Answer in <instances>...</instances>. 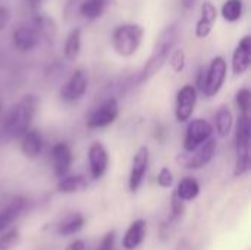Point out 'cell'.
<instances>
[{
	"label": "cell",
	"mask_w": 251,
	"mask_h": 250,
	"mask_svg": "<svg viewBox=\"0 0 251 250\" xmlns=\"http://www.w3.org/2000/svg\"><path fill=\"white\" fill-rule=\"evenodd\" d=\"M178 25L176 24H171L169 27H166L160 37L156 40V44L151 50V55L149 57V60L146 62L140 77H138V83H146L149 81L151 77H154L162 68L163 65L168 62L175 44H176V40H178Z\"/></svg>",
	"instance_id": "6da1fadb"
},
{
	"label": "cell",
	"mask_w": 251,
	"mask_h": 250,
	"mask_svg": "<svg viewBox=\"0 0 251 250\" xmlns=\"http://www.w3.org/2000/svg\"><path fill=\"white\" fill-rule=\"evenodd\" d=\"M37 105H38V99L34 94L24 96L4 115L3 131L9 137L21 139L31 128V122L37 112Z\"/></svg>",
	"instance_id": "7a4b0ae2"
},
{
	"label": "cell",
	"mask_w": 251,
	"mask_h": 250,
	"mask_svg": "<svg viewBox=\"0 0 251 250\" xmlns=\"http://www.w3.org/2000/svg\"><path fill=\"white\" fill-rule=\"evenodd\" d=\"M250 141L251 127L250 113H240L235 127V168L237 178L246 175L250 169Z\"/></svg>",
	"instance_id": "3957f363"
},
{
	"label": "cell",
	"mask_w": 251,
	"mask_h": 250,
	"mask_svg": "<svg viewBox=\"0 0 251 250\" xmlns=\"http://www.w3.org/2000/svg\"><path fill=\"white\" fill-rule=\"evenodd\" d=\"M144 38V29L138 24H124L113 29L112 46L122 57L134 56Z\"/></svg>",
	"instance_id": "277c9868"
},
{
	"label": "cell",
	"mask_w": 251,
	"mask_h": 250,
	"mask_svg": "<svg viewBox=\"0 0 251 250\" xmlns=\"http://www.w3.org/2000/svg\"><path fill=\"white\" fill-rule=\"evenodd\" d=\"M215 133L213 125L206 121V119H193L185 131V137H184V150L185 153H191L196 149H199L201 144H204L207 140L212 139Z\"/></svg>",
	"instance_id": "5b68a950"
},
{
	"label": "cell",
	"mask_w": 251,
	"mask_h": 250,
	"mask_svg": "<svg viewBox=\"0 0 251 250\" xmlns=\"http://www.w3.org/2000/svg\"><path fill=\"white\" fill-rule=\"evenodd\" d=\"M216 147H218V141H216V139L212 137L210 140H207L204 144H201L194 152L179 155L176 158V162L187 169H201L207 164H210V161L213 159V156L216 153Z\"/></svg>",
	"instance_id": "8992f818"
},
{
	"label": "cell",
	"mask_w": 251,
	"mask_h": 250,
	"mask_svg": "<svg viewBox=\"0 0 251 250\" xmlns=\"http://www.w3.org/2000/svg\"><path fill=\"white\" fill-rule=\"evenodd\" d=\"M118 116H119V103L115 97H110L90 112L85 124L91 130L104 128L112 125L118 119Z\"/></svg>",
	"instance_id": "52a82bcc"
},
{
	"label": "cell",
	"mask_w": 251,
	"mask_h": 250,
	"mask_svg": "<svg viewBox=\"0 0 251 250\" xmlns=\"http://www.w3.org/2000/svg\"><path fill=\"white\" fill-rule=\"evenodd\" d=\"M226 71H228V65L222 56H216L212 59L209 68H206V78H204V88H203V94L206 97H215L221 91L226 78Z\"/></svg>",
	"instance_id": "ba28073f"
},
{
	"label": "cell",
	"mask_w": 251,
	"mask_h": 250,
	"mask_svg": "<svg viewBox=\"0 0 251 250\" xmlns=\"http://www.w3.org/2000/svg\"><path fill=\"white\" fill-rule=\"evenodd\" d=\"M197 90L194 85L187 84L176 93L175 99V118L178 122H188L197 105Z\"/></svg>",
	"instance_id": "9c48e42d"
},
{
	"label": "cell",
	"mask_w": 251,
	"mask_h": 250,
	"mask_svg": "<svg viewBox=\"0 0 251 250\" xmlns=\"http://www.w3.org/2000/svg\"><path fill=\"white\" fill-rule=\"evenodd\" d=\"M149 164H150V152L147 146H141L134 158H132V164H131V172H129V178H128V187L132 193H137L144 181V177L147 174L149 169Z\"/></svg>",
	"instance_id": "30bf717a"
},
{
	"label": "cell",
	"mask_w": 251,
	"mask_h": 250,
	"mask_svg": "<svg viewBox=\"0 0 251 250\" xmlns=\"http://www.w3.org/2000/svg\"><path fill=\"white\" fill-rule=\"evenodd\" d=\"M88 90V75L84 69H76L66 84L60 90V96L65 102H76L84 97Z\"/></svg>",
	"instance_id": "8fae6325"
},
{
	"label": "cell",
	"mask_w": 251,
	"mask_h": 250,
	"mask_svg": "<svg viewBox=\"0 0 251 250\" xmlns=\"http://www.w3.org/2000/svg\"><path fill=\"white\" fill-rule=\"evenodd\" d=\"M50 158H51V165H53L54 175L59 180L66 177L69 174L72 162H74V155H72V150H71L69 144L63 143V141L54 144L53 149H51Z\"/></svg>",
	"instance_id": "7c38bea8"
},
{
	"label": "cell",
	"mask_w": 251,
	"mask_h": 250,
	"mask_svg": "<svg viewBox=\"0 0 251 250\" xmlns=\"http://www.w3.org/2000/svg\"><path fill=\"white\" fill-rule=\"evenodd\" d=\"M88 164L93 180H100L106 174L109 167V155L100 141H94L88 147Z\"/></svg>",
	"instance_id": "4fadbf2b"
},
{
	"label": "cell",
	"mask_w": 251,
	"mask_h": 250,
	"mask_svg": "<svg viewBox=\"0 0 251 250\" xmlns=\"http://www.w3.org/2000/svg\"><path fill=\"white\" fill-rule=\"evenodd\" d=\"M12 43L19 52H31L40 43V35L32 25H19L12 34Z\"/></svg>",
	"instance_id": "5bb4252c"
},
{
	"label": "cell",
	"mask_w": 251,
	"mask_h": 250,
	"mask_svg": "<svg viewBox=\"0 0 251 250\" xmlns=\"http://www.w3.org/2000/svg\"><path fill=\"white\" fill-rule=\"evenodd\" d=\"M251 63V37L246 35L240 40L232 55V72L243 75L249 71Z\"/></svg>",
	"instance_id": "9a60e30c"
},
{
	"label": "cell",
	"mask_w": 251,
	"mask_h": 250,
	"mask_svg": "<svg viewBox=\"0 0 251 250\" xmlns=\"http://www.w3.org/2000/svg\"><path fill=\"white\" fill-rule=\"evenodd\" d=\"M216 19H218L216 6L212 1H204L201 6L200 18L196 24V35L199 38H206L212 32V29L216 24Z\"/></svg>",
	"instance_id": "2e32d148"
},
{
	"label": "cell",
	"mask_w": 251,
	"mask_h": 250,
	"mask_svg": "<svg viewBox=\"0 0 251 250\" xmlns=\"http://www.w3.org/2000/svg\"><path fill=\"white\" fill-rule=\"evenodd\" d=\"M146 233H147V222L144 220L134 221L124 234L122 248L125 250H135L144 242Z\"/></svg>",
	"instance_id": "e0dca14e"
},
{
	"label": "cell",
	"mask_w": 251,
	"mask_h": 250,
	"mask_svg": "<svg viewBox=\"0 0 251 250\" xmlns=\"http://www.w3.org/2000/svg\"><path fill=\"white\" fill-rule=\"evenodd\" d=\"M21 150L22 155L28 159H37L43 150V137L40 131L29 128L21 137Z\"/></svg>",
	"instance_id": "ac0fdd59"
},
{
	"label": "cell",
	"mask_w": 251,
	"mask_h": 250,
	"mask_svg": "<svg viewBox=\"0 0 251 250\" xmlns=\"http://www.w3.org/2000/svg\"><path fill=\"white\" fill-rule=\"evenodd\" d=\"M26 209V199L16 197L13 199L1 212H0V233L7 230Z\"/></svg>",
	"instance_id": "d6986e66"
},
{
	"label": "cell",
	"mask_w": 251,
	"mask_h": 250,
	"mask_svg": "<svg viewBox=\"0 0 251 250\" xmlns=\"http://www.w3.org/2000/svg\"><path fill=\"white\" fill-rule=\"evenodd\" d=\"M57 192L63 194H75L87 190L88 181L84 175H66L59 180L57 183Z\"/></svg>",
	"instance_id": "ffe728a7"
},
{
	"label": "cell",
	"mask_w": 251,
	"mask_h": 250,
	"mask_svg": "<svg viewBox=\"0 0 251 250\" xmlns=\"http://www.w3.org/2000/svg\"><path fill=\"white\" fill-rule=\"evenodd\" d=\"M176 194V197L179 200H182L184 203L185 202H193L199 197L200 194V184L196 178L193 177H185L182 178L178 186H176V190L174 192Z\"/></svg>",
	"instance_id": "44dd1931"
},
{
	"label": "cell",
	"mask_w": 251,
	"mask_h": 250,
	"mask_svg": "<svg viewBox=\"0 0 251 250\" xmlns=\"http://www.w3.org/2000/svg\"><path fill=\"white\" fill-rule=\"evenodd\" d=\"M85 220L81 214H71L68 217H65L59 224H57V234L68 237V236H74L76 233H79L84 228Z\"/></svg>",
	"instance_id": "7402d4cb"
},
{
	"label": "cell",
	"mask_w": 251,
	"mask_h": 250,
	"mask_svg": "<svg viewBox=\"0 0 251 250\" xmlns=\"http://www.w3.org/2000/svg\"><path fill=\"white\" fill-rule=\"evenodd\" d=\"M232 125H234L232 112L229 111V108L221 106L219 111L215 115V128H216L218 136L222 137V139L228 137L229 133H231V130H232Z\"/></svg>",
	"instance_id": "603a6c76"
},
{
	"label": "cell",
	"mask_w": 251,
	"mask_h": 250,
	"mask_svg": "<svg viewBox=\"0 0 251 250\" xmlns=\"http://www.w3.org/2000/svg\"><path fill=\"white\" fill-rule=\"evenodd\" d=\"M82 34H81V29L79 28H75L69 32L66 41H65V47H63V55L68 60L74 62L76 60V57L79 56L81 53V40Z\"/></svg>",
	"instance_id": "cb8c5ba5"
},
{
	"label": "cell",
	"mask_w": 251,
	"mask_h": 250,
	"mask_svg": "<svg viewBox=\"0 0 251 250\" xmlns=\"http://www.w3.org/2000/svg\"><path fill=\"white\" fill-rule=\"evenodd\" d=\"M106 7V0H84L79 6V13L87 19H97L104 13Z\"/></svg>",
	"instance_id": "d4e9b609"
},
{
	"label": "cell",
	"mask_w": 251,
	"mask_h": 250,
	"mask_svg": "<svg viewBox=\"0 0 251 250\" xmlns=\"http://www.w3.org/2000/svg\"><path fill=\"white\" fill-rule=\"evenodd\" d=\"M244 10L243 0H226L222 6V16L226 22H237L241 19Z\"/></svg>",
	"instance_id": "484cf974"
},
{
	"label": "cell",
	"mask_w": 251,
	"mask_h": 250,
	"mask_svg": "<svg viewBox=\"0 0 251 250\" xmlns=\"http://www.w3.org/2000/svg\"><path fill=\"white\" fill-rule=\"evenodd\" d=\"M32 27L37 29L40 38L41 37H46L47 40H50L54 35V32H56V24L50 18L43 16V15L35 16V19L32 22Z\"/></svg>",
	"instance_id": "4316f807"
},
{
	"label": "cell",
	"mask_w": 251,
	"mask_h": 250,
	"mask_svg": "<svg viewBox=\"0 0 251 250\" xmlns=\"http://www.w3.org/2000/svg\"><path fill=\"white\" fill-rule=\"evenodd\" d=\"M21 242V233L18 228H10L0 236V250L13 249Z\"/></svg>",
	"instance_id": "83f0119b"
},
{
	"label": "cell",
	"mask_w": 251,
	"mask_h": 250,
	"mask_svg": "<svg viewBox=\"0 0 251 250\" xmlns=\"http://www.w3.org/2000/svg\"><path fill=\"white\" fill-rule=\"evenodd\" d=\"M168 60L171 63V68L176 74H181L185 69V65H187V57H185L184 49H175V50H172V53H171V56H169Z\"/></svg>",
	"instance_id": "f1b7e54d"
},
{
	"label": "cell",
	"mask_w": 251,
	"mask_h": 250,
	"mask_svg": "<svg viewBox=\"0 0 251 250\" xmlns=\"http://www.w3.org/2000/svg\"><path fill=\"white\" fill-rule=\"evenodd\" d=\"M235 103H237L240 113H249L251 103L250 90L249 88H240L235 94Z\"/></svg>",
	"instance_id": "f546056e"
},
{
	"label": "cell",
	"mask_w": 251,
	"mask_h": 250,
	"mask_svg": "<svg viewBox=\"0 0 251 250\" xmlns=\"http://www.w3.org/2000/svg\"><path fill=\"white\" fill-rule=\"evenodd\" d=\"M157 184L162 189H169L174 184V174L168 167H163L157 174Z\"/></svg>",
	"instance_id": "4dcf8cb0"
},
{
	"label": "cell",
	"mask_w": 251,
	"mask_h": 250,
	"mask_svg": "<svg viewBox=\"0 0 251 250\" xmlns=\"http://www.w3.org/2000/svg\"><path fill=\"white\" fill-rule=\"evenodd\" d=\"M171 211H172V217H171V220H178V218H181L182 215H184V212H185V203L182 202V200H179L178 197H176V194L174 193L172 194V200H171Z\"/></svg>",
	"instance_id": "1f68e13d"
},
{
	"label": "cell",
	"mask_w": 251,
	"mask_h": 250,
	"mask_svg": "<svg viewBox=\"0 0 251 250\" xmlns=\"http://www.w3.org/2000/svg\"><path fill=\"white\" fill-rule=\"evenodd\" d=\"M115 242H116V233L115 231H107L103 236V239H101L97 250H113Z\"/></svg>",
	"instance_id": "d6a6232c"
},
{
	"label": "cell",
	"mask_w": 251,
	"mask_h": 250,
	"mask_svg": "<svg viewBox=\"0 0 251 250\" xmlns=\"http://www.w3.org/2000/svg\"><path fill=\"white\" fill-rule=\"evenodd\" d=\"M10 21V9L7 6L0 4V31L6 28Z\"/></svg>",
	"instance_id": "836d02e7"
},
{
	"label": "cell",
	"mask_w": 251,
	"mask_h": 250,
	"mask_svg": "<svg viewBox=\"0 0 251 250\" xmlns=\"http://www.w3.org/2000/svg\"><path fill=\"white\" fill-rule=\"evenodd\" d=\"M65 250H85V242L82 239H76V240L71 242Z\"/></svg>",
	"instance_id": "e575fe53"
},
{
	"label": "cell",
	"mask_w": 251,
	"mask_h": 250,
	"mask_svg": "<svg viewBox=\"0 0 251 250\" xmlns=\"http://www.w3.org/2000/svg\"><path fill=\"white\" fill-rule=\"evenodd\" d=\"M26 1H28V4L31 6L32 10H38V9L44 4L46 0H26Z\"/></svg>",
	"instance_id": "d590c367"
},
{
	"label": "cell",
	"mask_w": 251,
	"mask_h": 250,
	"mask_svg": "<svg viewBox=\"0 0 251 250\" xmlns=\"http://www.w3.org/2000/svg\"><path fill=\"white\" fill-rule=\"evenodd\" d=\"M196 3H197V0H182V7L185 10H190L196 6Z\"/></svg>",
	"instance_id": "8d00e7d4"
}]
</instances>
